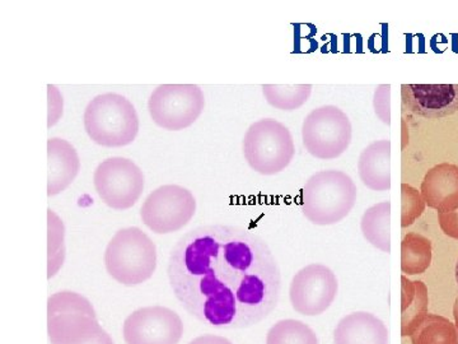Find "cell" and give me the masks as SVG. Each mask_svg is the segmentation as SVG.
<instances>
[{"label":"cell","instance_id":"cell-31","mask_svg":"<svg viewBox=\"0 0 458 344\" xmlns=\"http://www.w3.org/2000/svg\"><path fill=\"white\" fill-rule=\"evenodd\" d=\"M81 344H114L113 338L106 331H102L98 337L92 338V340H87V342Z\"/></svg>","mask_w":458,"mask_h":344},{"label":"cell","instance_id":"cell-18","mask_svg":"<svg viewBox=\"0 0 458 344\" xmlns=\"http://www.w3.org/2000/svg\"><path fill=\"white\" fill-rule=\"evenodd\" d=\"M429 296L421 280L401 277V337H411L427 318Z\"/></svg>","mask_w":458,"mask_h":344},{"label":"cell","instance_id":"cell-9","mask_svg":"<svg viewBox=\"0 0 458 344\" xmlns=\"http://www.w3.org/2000/svg\"><path fill=\"white\" fill-rule=\"evenodd\" d=\"M93 183L107 207L125 211L137 204L143 194L144 174L131 159L111 157L98 166Z\"/></svg>","mask_w":458,"mask_h":344},{"label":"cell","instance_id":"cell-33","mask_svg":"<svg viewBox=\"0 0 458 344\" xmlns=\"http://www.w3.org/2000/svg\"><path fill=\"white\" fill-rule=\"evenodd\" d=\"M456 280H457V283H458V261L456 262Z\"/></svg>","mask_w":458,"mask_h":344},{"label":"cell","instance_id":"cell-17","mask_svg":"<svg viewBox=\"0 0 458 344\" xmlns=\"http://www.w3.org/2000/svg\"><path fill=\"white\" fill-rule=\"evenodd\" d=\"M104 328L98 318L83 313H64L47 318L51 344H81L98 337Z\"/></svg>","mask_w":458,"mask_h":344},{"label":"cell","instance_id":"cell-21","mask_svg":"<svg viewBox=\"0 0 458 344\" xmlns=\"http://www.w3.org/2000/svg\"><path fill=\"white\" fill-rule=\"evenodd\" d=\"M312 84H262L261 90L270 107L283 111L302 108L312 95Z\"/></svg>","mask_w":458,"mask_h":344},{"label":"cell","instance_id":"cell-15","mask_svg":"<svg viewBox=\"0 0 458 344\" xmlns=\"http://www.w3.org/2000/svg\"><path fill=\"white\" fill-rule=\"evenodd\" d=\"M334 343L388 344V328L373 314H349L337 322L334 331Z\"/></svg>","mask_w":458,"mask_h":344},{"label":"cell","instance_id":"cell-26","mask_svg":"<svg viewBox=\"0 0 458 344\" xmlns=\"http://www.w3.org/2000/svg\"><path fill=\"white\" fill-rule=\"evenodd\" d=\"M426 211V202L418 189L408 184L401 185V228H406L417 221Z\"/></svg>","mask_w":458,"mask_h":344},{"label":"cell","instance_id":"cell-29","mask_svg":"<svg viewBox=\"0 0 458 344\" xmlns=\"http://www.w3.org/2000/svg\"><path fill=\"white\" fill-rule=\"evenodd\" d=\"M439 226L447 236L458 240V212L438 213Z\"/></svg>","mask_w":458,"mask_h":344},{"label":"cell","instance_id":"cell-25","mask_svg":"<svg viewBox=\"0 0 458 344\" xmlns=\"http://www.w3.org/2000/svg\"><path fill=\"white\" fill-rule=\"evenodd\" d=\"M64 313H83L98 318L95 307L84 296L72 291H62L51 295L47 298V318Z\"/></svg>","mask_w":458,"mask_h":344},{"label":"cell","instance_id":"cell-12","mask_svg":"<svg viewBox=\"0 0 458 344\" xmlns=\"http://www.w3.org/2000/svg\"><path fill=\"white\" fill-rule=\"evenodd\" d=\"M403 113L441 119L458 113V84H403Z\"/></svg>","mask_w":458,"mask_h":344},{"label":"cell","instance_id":"cell-24","mask_svg":"<svg viewBox=\"0 0 458 344\" xmlns=\"http://www.w3.org/2000/svg\"><path fill=\"white\" fill-rule=\"evenodd\" d=\"M49 246H47V279H53L62 270L65 261V228L62 219L54 211L47 210Z\"/></svg>","mask_w":458,"mask_h":344},{"label":"cell","instance_id":"cell-1","mask_svg":"<svg viewBox=\"0 0 458 344\" xmlns=\"http://www.w3.org/2000/svg\"><path fill=\"white\" fill-rule=\"evenodd\" d=\"M168 282L186 313L216 329H247L278 306L282 274L267 241L238 226H200L172 247Z\"/></svg>","mask_w":458,"mask_h":344},{"label":"cell","instance_id":"cell-27","mask_svg":"<svg viewBox=\"0 0 458 344\" xmlns=\"http://www.w3.org/2000/svg\"><path fill=\"white\" fill-rule=\"evenodd\" d=\"M373 108L377 117L386 125H391V86L379 84L373 95Z\"/></svg>","mask_w":458,"mask_h":344},{"label":"cell","instance_id":"cell-3","mask_svg":"<svg viewBox=\"0 0 458 344\" xmlns=\"http://www.w3.org/2000/svg\"><path fill=\"white\" fill-rule=\"evenodd\" d=\"M83 119L90 140L102 147L129 146L140 133L134 105L119 93H104L90 99Z\"/></svg>","mask_w":458,"mask_h":344},{"label":"cell","instance_id":"cell-22","mask_svg":"<svg viewBox=\"0 0 458 344\" xmlns=\"http://www.w3.org/2000/svg\"><path fill=\"white\" fill-rule=\"evenodd\" d=\"M412 344H458L454 322L445 316L428 314L411 336Z\"/></svg>","mask_w":458,"mask_h":344},{"label":"cell","instance_id":"cell-23","mask_svg":"<svg viewBox=\"0 0 458 344\" xmlns=\"http://www.w3.org/2000/svg\"><path fill=\"white\" fill-rule=\"evenodd\" d=\"M267 344H319L318 334L297 319L279 320L269 329Z\"/></svg>","mask_w":458,"mask_h":344},{"label":"cell","instance_id":"cell-7","mask_svg":"<svg viewBox=\"0 0 458 344\" xmlns=\"http://www.w3.org/2000/svg\"><path fill=\"white\" fill-rule=\"evenodd\" d=\"M204 108V93L198 84H161L148 99V111L153 123L170 132L191 126Z\"/></svg>","mask_w":458,"mask_h":344},{"label":"cell","instance_id":"cell-11","mask_svg":"<svg viewBox=\"0 0 458 344\" xmlns=\"http://www.w3.org/2000/svg\"><path fill=\"white\" fill-rule=\"evenodd\" d=\"M182 336L179 314L165 306L140 307L123 325L126 344H179Z\"/></svg>","mask_w":458,"mask_h":344},{"label":"cell","instance_id":"cell-19","mask_svg":"<svg viewBox=\"0 0 458 344\" xmlns=\"http://www.w3.org/2000/svg\"><path fill=\"white\" fill-rule=\"evenodd\" d=\"M391 203L390 201L372 205L363 213L360 229L363 237L386 254L391 253Z\"/></svg>","mask_w":458,"mask_h":344},{"label":"cell","instance_id":"cell-2","mask_svg":"<svg viewBox=\"0 0 458 344\" xmlns=\"http://www.w3.org/2000/svg\"><path fill=\"white\" fill-rule=\"evenodd\" d=\"M357 198V185L345 172H316L303 185L301 212L312 225H336L351 214Z\"/></svg>","mask_w":458,"mask_h":344},{"label":"cell","instance_id":"cell-10","mask_svg":"<svg viewBox=\"0 0 458 344\" xmlns=\"http://www.w3.org/2000/svg\"><path fill=\"white\" fill-rule=\"evenodd\" d=\"M339 280L331 268L310 264L298 271L289 286V300L295 313L318 316L335 303Z\"/></svg>","mask_w":458,"mask_h":344},{"label":"cell","instance_id":"cell-13","mask_svg":"<svg viewBox=\"0 0 458 344\" xmlns=\"http://www.w3.org/2000/svg\"><path fill=\"white\" fill-rule=\"evenodd\" d=\"M428 207L438 213L458 211V166L443 162L427 172L420 186Z\"/></svg>","mask_w":458,"mask_h":344},{"label":"cell","instance_id":"cell-16","mask_svg":"<svg viewBox=\"0 0 458 344\" xmlns=\"http://www.w3.org/2000/svg\"><path fill=\"white\" fill-rule=\"evenodd\" d=\"M358 174L363 185L373 192L391 189V142L376 141L361 150Z\"/></svg>","mask_w":458,"mask_h":344},{"label":"cell","instance_id":"cell-30","mask_svg":"<svg viewBox=\"0 0 458 344\" xmlns=\"http://www.w3.org/2000/svg\"><path fill=\"white\" fill-rule=\"evenodd\" d=\"M189 344H233L228 338L214 336V334H205L192 340Z\"/></svg>","mask_w":458,"mask_h":344},{"label":"cell","instance_id":"cell-6","mask_svg":"<svg viewBox=\"0 0 458 344\" xmlns=\"http://www.w3.org/2000/svg\"><path fill=\"white\" fill-rule=\"evenodd\" d=\"M352 140V122L342 108L327 105L304 117L303 146L315 159L325 161L337 159L348 150Z\"/></svg>","mask_w":458,"mask_h":344},{"label":"cell","instance_id":"cell-8","mask_svg":"<svg viewBox=\"0 0 458 344\" xmlns=\"http://www.w3.org/2000/svg\"><path fill=\"white\" fill-rule=\"evenodd\" d=\"M197 213V199L181 185H162L148 195L140 219L150 231L172 234L188 226Z\"/></svg>","mask_w":458,"mask_h":344},{"label":"cell","instance_id":"cell-32","mask_svg":"<svg viewBox=\"0 0 458 344\" xmlns=\"http://www.w3.org/2000/svg\"><path fill=\"white\" fill-rule=\"evenodd\" d=\"M454 327H456L457 333H458V297H457V300L454 301Z\"/></svg>","mask_w":458,"mask_h":344},{"label":"cell","instance_id":"cell-4","mask_svg":"<svg viewBox=\"0 0 458 344\" xmlns=\"http://www.w3.org/2000/svg\"><path fill=\"white\" fill-rule=\"evenodd\" d=\"M108 276L123 286H140L152 279L157 268V246L140 228H122L105 252Z\"/></svg>","mask_w":458,"mask_h":344},{"label":"cell","instance_id":"cell-28","mask_svg":"<svg viewBox=\"0 0 458 344\" xmlns=\"http://www.w3.org/2000/svg\"><path fill=\"white\" fill-rule=\"evenodd\" d=\"M47 90H49V123H47V126L51 128V126L55 125L57 122H59L60 117L63 115V96L60 95L59 90L56 89L55 86H47Z\"/></svg>","mask_w":458,"mask_h":344},{"label":"cell","instance_id":"cell-14","mask_svg":"<svg viewBox=\"0 0 458 344\" xmlns=\"http://www.w3.org/2000/svg\"><path fill=\"white\" fill-rule=\"evenodd\" d=\"M47 195L55 197L64 192L81 171V159L77 150L62 138L47 141Z\"/></svg>","mask_w":458,"mask_h":344},{"label":"cell","instance_id":"cell-20","mask_svg":"<svg viewBox=\"0 0 458 344\" xmlns=\"http://www.w3.org/2000/svg\"><path fill=\"white\" fill-rule=\"evenodd\" d=\"M432 241L417 232H409L401 241V271L403 276L426 273L432 264Z\"/></svg>","mask_w":458,"mask_h":344},{"label":"cell","instance_id":"cell-5","mask_svg":"<svg viewBox=\"0 0 458 344\" xmlns=\"http://www.w3.org/2000/svg\"><path fill=\"white\" fill-rule=\"evenodd\" d=\"M242 150L252 170L264 176H274L284 171L293 161V135L278 120L261 119L247 129Z\"/></svg>","mask_w":458,"mask_h":344}]
</instances>
